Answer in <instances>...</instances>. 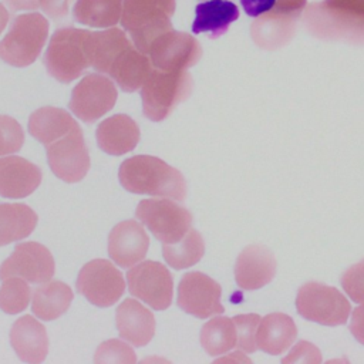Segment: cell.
Listing matches in <instances>:
<instances>
[{"mask_svg": "<svg viewBox=\"0 0 364 364\" xmlns=\"http://www.w3.org/2000/svg\"><path fill=\"white\" fill-rule=\"evenodd\" d=\"M73 297L74 294L68 284L60 280H50L34 290L31 310L40 320L51 321L68 310Z\"/></svg>", "mask_w": 364, "mask_h": 364, "instance_id": "cell-26", "label": "cell"}, {"mask_svg": "<svg viewBox=\"0 0 364 364\" xmlns=\"http://www.w3.org/2000/svg\"><path fill=\"white\" fill-rule=\"evenodd\" d=\"M23 142L24 132L20 124L9 115H0V156L17 152Z\"/></svg>", "mask_w": 364, "mask_h": 364, "instance_id": "cell-34", "label": "cell"}, {"mask_svg": "<svg viewBox=\"0 0 364 364\" xmlns=\"http://www.w3.org/2000/svg\"><path fill=\"white\" fill-rule=\"evenodd\" d=\"M31 289L21 277L11 276L3 280L0 287V309L7 314H17L27 309Z\"/></svg>", "mask_w": 364, "mask_h": 364, "instance_id": "cell-31", "label": "cell"}, {"mask_svg": "<svg viewBox=\"0 0 364 364\" xmlns=\"http://www.w3.org/2000/svg\"><path fill=\"white\" fill-rule=\"evenodd\" d=\"M71 1L73 0H38L41 10L53 18L65 17Z\"/></svg>", "mask_w": 364, "mask_h": 364, "instance_id": "cell-37", "label": "cell"}, {"mask_svg": "<svg viewBox=\"0 0 364 364\" xmlns=\"http://www.w3.org/2000/svg\"><path fill=\"white\" fill-rule=\"evenodd\" d=\"M47 37L48 21L43 14H18L0 41V58L13 67H27L38 58Z\"/></svg>", "mask_w": 364, "mask_h": 364, "instance_id": "cell-5", "label": "cell"}, {"mask_svg": "<svg viewBox=\"0 0 364 364\" xmlns=\"http://www.w3.org/2000/svg\"><path fill=\"white\" fill-rule=\"evenodd\" d=\"M94 361L98 364L115 363V364H134L136 363V355L134 350L119 340L104 341L95 351Z\"/></svg>", "mask_w": 364, "mask_h": 364, "instance_id": "cell-33", "label": "cell"}, {"mask_svg": "<svg viewBox=\"0 0 364 364\" xmlns=\"http://www.w3.org/2000/svg\"><path fill=\"white\" fill-rule=\"evenodd\" d=\"M297 313L321 326L346 324L351 311L350 301L336 287L317 282L303 284L296 296Z\"/></svg>", "mask_w": 364, "mask_h": 364, "instance_id": "cell-6", "label": "cell"}, {"mask_svg": "<svg viewBox=\"0 0 364 364\" xmlns=\"http://www.w3.org/2000/svg\"><path fill=\"white\" fill-rule=\"evenodd\" d=\"M296 337L297 327L290 316L284 313H270L259 323L256 344L262 351L272 355H279L291 347Z\"/></svg>", "mask_w": 364, "mask_h": 364, "instance_id": "cell-22", "label": "cell"}, {"mask_svg": "<svg viewBox=\"0 0 364 364\" xmlns=\"http://www.w3.org/2000/svg\"><path fill=\"white\" fill-rule=\"evenodd\" d=\"M9 17H10V14H9L7 9L0 3V34L3 33V30H4L6 26H7Z\"/></svg>", "mask_w": 364, "mask_h": 364, "instance_id": "cell-41", "label": "cell"}, {"mask_svg": "<svg viewBox=\"0 0 364 364\" xmlns=\"http://www.w3.org/2000/svg\"><path fill=\"white\" fill-rule=\"evenodd\" d=\"M10 343L17 357L30 364L44 361L48 353L46 327L31 316L17 318L10 330Z\"/></svg>", "mask_w": 364, "mask_h": 364, "instance_id": "cell-19", "label": "cell"}, {"mask_svg": "<svg viewBox=\"0 0 364 364\" xmlns=\"http://www.w3.org/2000/svg\"><path fill=\"white\" fill-rule=\"evenodd\" d=\"M119 337L134 347L146 346L155 334V317L151 310L134 299H125L115 311Z\"/></svg>", "mask_w": 364, "mask_h": 364, "instance_id": "cell-18", "label": "cell"}, {"mask_svg": "<svg viewBox=\"0 0 364 364\" xmlns=\"http://www.w3.org/2000/svg\"><path fill=\"white\" fill-rule=\"evenodd\" d=\"M47 161L53 173L64 182H80L90 169V154L82 129L75 127L63 138L46 146Z\"/></svg>", "mask_w": 364, "mask_h": 364, "instance_id": "cell-11", "label": "cell"}, {"mask_svg": "<svg viewBox=\"0 0 364 364\" xmlns=\"http://www.w3.org/2000/svg\"><path fill=\"white\" fill-rule=\"evenodd\" d=\"M129 294L142 300L154 310H165L172 303L173 279L159 262L144 260L127 273Z\"/></svg>", "mask_w": 364, "mask_h": 364, "instance_id": "cell-8", "label": "cell"}, {"mask_svg": "<svg viewBox=\"0 0 364 364\" xmlns=\"http://www.w3.org/2000/svg\"><path fill=\"white\" fill-rule=\"evenodd\" d=\"M118 97L112 80L102 74H87L73 88L68 102L73 114L84 122L92 124L114 108Z\"/></svg>", "mask_w": 364, "mask_h": 364, "instance_id": "cell-10", "label": "cell"}, {"mask_svg": "<svg viewBox=\"0 0 364 364\" xmlns=\"http://www.w3.org/2000/svg\"><path fill=\"white\" fill-rule=\"evenodd\" d=\"M13 10H37L40 7L38 0H7Z\"/></svg>", "mask_w": 364, "mask_h": 364, "instance_id": "cell-40", "label": "cell"}, {"mask_svg": "<svg viewBox=\"0 0 364 364\" xmlns=\"http://www.w3.org/2000/svg\"><path fill=\"white\" fill-rule=\"evenodd\" d=\"M350 331L358 343L364 344V303H361V306L353 310L350 320Z\"/></svg>", "mask_w": 364, "mask_h": 364, "instance_id": "cell-39", "label": "cell"}, {"mask_svg": "<svg viewBox=\"0 0 364 364\" xmlns=\"http://www.w3.org/2000/svg\"><path fill=\"white\" fill-rule=\"evenodd\" d=\"M341 286L354 303H364V260L353 264L343 273Z\"/></svg>", "mask_w": 364, "mask_h": 364, "instance_id": "cell-35", "label": "cell"}, {"mask_svg": "<svg viewBox=\"0 0 364 364\" xmlns=\"http://www.w3.org/2000/svg\"><path fill=\"white\" fill-rule=\"evenodd\" d=\"M192 91V77L186 70L162 71L152 68L141 87L142 109L148 119L162 121L185 101Z\"/></svg>", "mask_w": 364, "mask_h": 364, "instance_id": "cell-4", "label": "cell"}, {"mask_svg": "<svg viewBox=\"0 0 364 364\" xmlns=\"http://www.w3.org/2000/svg\"><path fill=\"white\" fill-rule=\"evenodd\" d=\"M135 216L162 243L179 242L192 228V213L169 198L141 200Z\"/></svg>", "mask_w": 364, "mask_h": 364, "instance_id": "cell-7", "label": "cell"}, {"mask_svg": "<svg viewBox=\"0 0 364 364\" xmlns=\"http://www.w3.org/2000/svg\"><path fill=\"white\" fill-rule=\"evenodd\" d=\"M41 169L21 156L0 159V196L10 199L26 198L41 183Z\"/></svg>", "mask_w": 364, "mask_h": 364, "instance_id": "cell-17", "label": "cell"}, {"mask_svg": "<svg viewBox=\"0 0 364 364\" xmlns=\"http://www.w3.org/2000/svg\"><path fill=\"white\" fill-rule=\"evenodd\" d=\"M236 327L229 317L210 318L200 330V344L212 357L230 351L236 346Z\"/></svg>", "mask_w": 364, "mask_h": 364, "instance_id": "cell-30", "label": "cell"}, {"mask_svg": "<svg viewBox=\"0 0 364 364\" xmlns=\"http://www.w3.org/2000/svg\"><path fill=\"white\" fill-rule=\"evenodd\" d=\"M239 18V7L230 0H206L195 7L192 31L206 33L210 38H218L228 31L230 24Z\"/></svg>", "mask_w": 364, "mask_h": 364, "instance_id": "cell-24", "label": "cell"}, {"mask_svg": "<svg viewBox=\"0 0 364 364\" xmlns=\"http://www.w3.org/2000/svg\"><path fill=\"white\" fill-rule=\"evenodd\" d=\"M220 284L200 272H188L178 284V306L198 318H208L223 313Z\"/></svg>", "mask_w": 364, "mask_h": 364, "instance_id": "cell-12", "label": "cell"}, {"mask_svg": "<svg viewBox=\"0 0 364 364\" xmlns=\"http://www.w3.org/2000/svg\"><path fill=\"white\" fill-rule=\"evenodd\" d=\"M175 7L176 0H122L119 23L134 46L148 54L154 40L172 30L171 17Z\"/></svg>", "mask_w": 364, "mask_h": 364, "instance_id": "cell-2", "label": "cell"}, {"mask_svg": "<svg viewBox=\"0 0 364 364\" xmlns=\"http://www.w3.org/2000/svg\"><path fill=\"white\" fill-rule=\"evenodd\" d=\"M321 354L320 350L309 341L301 340L296 344V347L289 353L287 357L282 360V363H320Z\"/></svg>", "mask_w": 364, "mask_h": 364, "instance_id": "cell-36", "label": "cell"}, {"mask_svg": "<svg viewBox=\"0 0 364 364\" xmlns=\"http://www.w3.org/2000/svg\"><path fill=\"white\" fill-rule=\"evenodd\" d=\"M276 259L273 253L260 245L245 247L235 263V280L242 290H256L267 283L276 274Z\"/></svg>", "mask_w": 364, "mask_h": 364, "instance_id": "cell-16", "label": "cell"}, {"mask_svg": "<svg viewBox=\"0 0 364 364\" xmlns=\"http://www.w3.org/2000/svg\"><path fill=\"white\" fill-rule=\"evenodd\" d=\"M118 178L128 192L169 198L178 202L186 198L183 175L162 159L151 155H135L125 159L118 171Z\"/></svg>", "mask_w": 364, "mask_h": 364, "instance_id": "cell-1", "label": "cell"}, {"mask_svg": "<svg viewBox=\"0 0 364 364\" xmlns=\"http://www.w3.org/2000/svg\"><path fill=\"white\" fill-rule=\"evenodd\" d=\"M37 220V213L24 203H0V246L31 235Z\"/></svg>", "mask_w": 364, "mask_h": 364, "instance_id": "cell-27", "label": "cell"}, {"mask_svg": "<svg viewBox=\"0 0 364 364\" xmlns=\"http://www.w3.org/2000/svg\"><path fill=\"white\" fill-rule=\"evenodd\" d=\"M98 146L108 155H124L131 152L141 136L136 122L125 115L115 114L97 127Z\"/></svg>", "mask_w": 364, "mask_h": 364, "instance_id": "cell-20", "label": "cell"}, {"mask_svg": "<svg viewBox=\"0 0 364 364\" xmlns=\"http://www.w3.org/2000/svg\"><path fill=\"white\" fill-rule=\"evenodd\" d=\"M149 247V237L142 225L136 220H124L112 228L108 236V255L111 260L128 269L146 256Z\"/></svg>", "mask_w": 364, "mask_h": 364, "instance_id": "cell-15", "label": "cell"}, {"mask_svg": "<svg viewBox=\"0 0 364 364\" xmlns=\"http://www.w3.org/2000/svg\"><path fill=\"white\" fill-rule=\"evenodd\" d=\"M75 127H78V124L74 118L67 111L57 107H41L28 118L30 135L46 146L63 138Z\"/></svg>", "mask_w": 364, "mask_h": 364, "instance_id": "cell-25", "label": "cell"}, {"mask_svg": "<svg viewBox=\"0 0 364 364\" xmlns=\"http://www.w3.org/2000/svg\"><path fill=\"white\" fill-rule=\"evenodd\" d=\"M54 259L50 250L37 242L18 243L0 266V279L21 277L33 284L50 282L54 274Z\"/></svg>", "mask_w": 364, "mask_h": 364, "instance_id": "cell-13", "label": "cell"}, {"mask_svg": "<svg viewBox=\"0 0 364 364\" xmlns=\"http://www.w3.org/2000/svg\"><path fill=\"white\" fill-rule=\"evenodd\" d=\"M122 13V0H77L73 9V17L77 23L108 28L119 23Z\"/></svg>", "mask_w": 364, "mask_h": 364, "instance_id": "cell-28", "label": "cell"}, {"mask_svg": "<svg viewBox=\"0 0 364 364\" xmlns=\"http://www.w3.org/2000/svg\"><path fill=\"white\" fill-rule=\"evenodd\" d=\"M152 68L149 57L132 44L114 60L108 75L122 91L134 92L144 85Z\"/></svg>", "mask_w": 364, "mask_h": 364, "instance_id": "cell-23", "label": "cell"}, {"mask_svg": "<svg viewBox=\"0 0 364 364\" xmlns=\"http://www.w3.org/2000/svg\"><path fill=\"white\" fill-rule=\"evenodd\" d=\"M122 273L105 259H94L82 266L77 277V291L97 307H109L124 294Z\"/></svg>", "mask_w": 364, "mask_h": 364, "instance_id": "cell-9", "label": "cell"}, {"mask_svg": "<svg viewBox=\"0 0 364 364\" xmlns=\"http://www.w3.org/2000/svg\"><path fill=\"white\" fill-rule=\"evenodd\" d=\"M232 320L236 327V336H237L236 346L245 353H255L257 350L256 333H257V327L262 317L259 314L250 313V314L235 316Z\"/></svg>", "mask_w": 364, "mask_h": 364, "instance_id": "cell-32", "label": "cell"}, {"mask_svg": "<svg viewBox=\"0 0 364 364\" xmlns=\"http://www.w3.org/2000/svg\"><path fill=\"white\" fill-rule=\"evenodd\" d=\"M277 0H240L243 11L249 17H259L273 9Z\"/></svg>", "mask_w": 364, "mask_h": 364, "instance_id": "cell-38", "label": "cell"}, {"mask_svg": "<svg viewBox=\"0 0 364 364\" xmlns=\"http://www.w3.org/2000/svg\"><path fill=\"white\" fill-rule=\"evenodd\" d=\"M205 253V243L200 233L195 229H189V232L176 243H164L162 245V256L165 262L176 269H188L196 264Z\"/></svg>", "mask_w": 364, "mask_h": 364, "instance_id": "cell-29", "label": "cell"}, {"mask_svg": "<svg viewBox=\"0 0 364 364\" xmlns=\"http://www.w3.org/2000/svg\"><path fill=\"white\" fill-rule=\"evenodd\" d=\"M199 43L186 33L169 30L156 37L148 50L154 68L162 71H181L200 58Z\"/></svg>", "mask_w": 364, "mask_h": 364, "instance_id": "cell-14", "label": "cell"}, {"mask_svg": "<svg viewBox=\"0 0 364 364\" xmlns=\"http://www.w3.org/2000/svg\"><path fill=\"white\" fill-rule=\"evenodd\" d=\"M134 43L125 31L117 27L104 31H88L87 53L91 67L101 74H108L114 60Z\"/></svg>", "mask_w": 364, "mask_h": 364, "instance_id": "cell-21", "label": "cell"}, {"mask_svg": "<svg viewBox=\"0 0 364 364\" xmlns=\"http://www.w3.org/2000/svg\"><path fill=\"white\" fill-rule=\"evenodd\" d=\"M87 34L88 30L63 27L51 36L44 54V65L57 81L68 84L91 67L87 53Z\"/></svg>", "mask_w": 364, "mask_h": 364, "instance_id": "cell-3", "label": "cell"}]
</instances>
